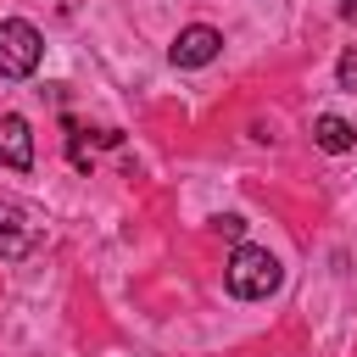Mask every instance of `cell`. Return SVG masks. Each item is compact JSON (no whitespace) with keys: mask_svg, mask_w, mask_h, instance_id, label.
<instances>
[{"mask_svg":"<svg viewBox=\"0 0 357 357\" xmlns=\"http://www.w3.org/2000/svg\"><path fill=\"white\" fill-rule=\"evenodd\" d=\"M279 279H284V268H279V257H273L268 245H234V257H229V290H234L240 301L273 296Z\"/></svg>","mask_w":357,"mask_h":357,"instance_id":"1","label":"cell"},{"mask_svg":"<svg viewBox=\"0 0 357 357\" xmlns=\"http://www.w3.org/2000/svg\"><path fill=\"white\" fill-rule=\"evenodd\" d=\"M39 56H45L39 28L22 22V17H6L0 22V78H28L39 67Z\"/></svg>","mask_w":357,"mask_h":357,"instance_id":"2","label":"cell"},{"mask_svg":"<svg viewBox=\"0 0 357 357\" xmlns=\"http://www.w3.org/2000/svg\"><path fill=\"white\" fill-rule=\"evenodd\" d=\"M218 50H223V33L218 28H206V22H190L178 39H173V67H206V61H218Z\"/></svg>","mask_w":357,"mask_h":357,"instance_id":"3","label":"cell"},{"mask_svg":"<svg viewBox=\"0 0 357 357\" xmlns=\"http://www.w3.org/2000/svg\"><path fill=\"white\" fill-rule=\"evenodd\" d=\"M33 245H39V223H33L17 201H0V257L17 262V257H28Z\"/></svg>","mask_w":357,"mask_h":357,"instance_id":"4","label":"cell"},{"mask_svg":"<svg viewBox=\"0 0 357 357\" xmlns=\"http://www.w3.org/2000/svg\"><path fill=\"white\" fill-rule=\"evenodd\" d=\"M0 162L6 167H17V173H28L33 167V128L11 112V117H0Z\"/></svg>","mask_w":357,"mask_h":357,"instance_id":"5","label":"cell"},{"mask_svg":"<svg viewBox=\"0 0 357 357\" xmlns=\"http://www.w3.org/2000/svg\"><path fill=\"white\" fill-rule=\"evenodd\" d=\"M312 139H318V151H329V156H346V151L357 145V123H346V117L324 112V117L312 123Z\"/></svg>","mask_w":357,"mask_h":357,"instance_id":"6","label":"cell"},{"mask_svg":"<svg viewBox=\"0 0 357 357\" xmlns=\"http://www.w3.org/2000/svg\"><path fill=\"white\" fill-rule=\"evenodd\" d=\"M335 78H340V89H346V95H357V50H340Z\"/></svg>","mask_w":357,"mask_h":357,"instance_id":"7","label":"cell"},{"mask_svg":"<svg viewBox=\"0 0 357 357\" xmlns=\"http://www.w3.org/2000/svg\"><path fill=\"white\" fill-rule=\"evenodd\" d=\"M212 229H218V234H229V240H240V234H245V218L223 212V218H212Z\"/></svg>","mask_w":357,"mask_h":357,"instance_id":"8","label":"cell"},{"mask_svg":"<svg viewBox=\"0 0 357 357\" xmlns=\"http://www.w3.org/2000/svg\"><path fill=\"white\" fill-rule=\"evenodd\" d=\"M340 17H346V22H357V0H340Z\"/></svg>","mask_w":357,"mask_h":357,"instance_id":"9","label":"cell"}]
</instances>
